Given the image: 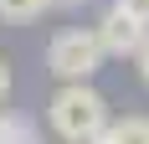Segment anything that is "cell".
Segmentation results:
<instances>
[{"label": "cell", "mask_w": 149, "mask_h": 144, "mask_svg": "<svg viewBox=\"0 0 149 144\" xmlns=\"http://www.w3.org/2000/svg\"><path fill=\"white\" fill-rule=\"evenodd\" d=\"M108 98L93 82H62L46 103V124L57 129L62 144H93L98 134L108 129Z\"/></svg>", "instance_id": "6da1fadb"}, {"label": "cell", "mask_w": 149, "mask_h": 144, "mask_svg": "<svg viewBox=\"0 0 149 144\" xmlns=\"http://www.w3.org/2000/svg\"><path fill=\"white\" fill-rule=\"evenodd\" d=\"M103 62H108V57H103L93 26H67V31L52 36V46H46V72L62 77V82H88Z\"/></svg>", "instance_id": "7a4b0ae2"}, {"label": "cell", "mask_w": 149, "mask_h": 144, "mask_svg": "<svg viewBox=\"0 0 149 144\" xmlns=\"http://www.w3.org/2000/svg\"><path fill=\"white\" fill-rule=\"evenodd\" d=\"M93 31H98V46H103V57H139V52H144V41H149V26H139L134 15L113 10V5L103 10V21H98Z\"/></svg>", "instance_id": "3957f363"}, {"label": "cell", "mask_w": 149, "mask_h": 144, "mask_svg": "<svg viewBox=\"0 0 149 144\" xmlns=\"http://www.w3.org/2000/svg\"><path fill=\"white\" fill-rule=\"evenodd\" d=\"M93 144H149V113H123V118H108V129L98 134Z\"/></svg>", "instance_id": "277c9868"}, {"label": "cell", "mask_w": 149, "mask_h": 144, "mask_svg": "<svg viewBox=\"0 0 149 144\" xmlns=\"http://www.w3.org/2000/svg\"><path fill=\"white\" fill-rule=\"evenodd\" d=\"M0 144H41V134H36V124L21 113H0Z\"/></svg>", "instance_id": "5b68a950"}, {"label": "cell", "mask_w": 149, "mask_h": 144, "mask_svg": "<svg viewBox=\"0 0 149 144\" xmlns=\"http://www.w3.org/2000/svg\"><path fill=\"white\" fill-rule=\"evenodd\" d=\"M46 5H52V0H0V21H15V26H26V21H36Z\"/></svg>", "instance_id": "8992f818"}, {"label": "cell", "mask_w": 149, "mask_h": 144, "mask_svg": "<svg viewBox=\"0 0 149 144\" xmlns=\"http://www.w3.org/2000/svg\"><path fill=\"white\" fill-rule=\"evenodd\" d=\"M113 10H123V15H134L139 26H149V0H113Z\"/></svg>", "instance_id": "52a82bcc"}, {"label": "cell", "mask_w": 149, "mask_h": 144, "mask_svg": "<svg viewBox=\"0 0 149 144\" xmlns=\"http://www.w3.org/2000/svg\"><path fill=\"white\" fill-rule=\"evenodd\" d=\"M5 98H10V62L0 57V103H5Z\"/></svg>", "instance_id": "ba28073f"}, {"label": "cell", "mask_w": 149, "mask_h": 144, "mask_svg": "<svg viewBox=\"0 0 149 144\" xmlns=\"http://www.w3.org/2000/svg\"><path fill=\"white\" fill-rule=\"evenodd\" d=\"M139 72H144V82H149V41H144V52H139Z\"/></svg>", "instance_id": "9c48e42d"}, {"label": "cell", "mask_w": 149, "mask_h": 144, "mask_svg": "<svg viewBox=\"0 0 149 144\" xmlns=\"http://www.w3.org/2000/svg\"><path fill=\"white\" fill-rule=\"evenodd\" d=\"M52 5H77V0H52Z\"/></svg>", "instance_id": "30bf717a"}]
</instances>
